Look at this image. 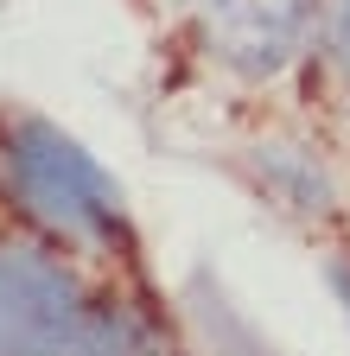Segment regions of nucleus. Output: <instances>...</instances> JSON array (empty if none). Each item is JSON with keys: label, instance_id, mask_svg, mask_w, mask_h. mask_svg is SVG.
Returning <instances> with one entry per match:
<instances>
[{"label": "nucleus", "instance_id": "f257e3e1", "mask_svg": "<svg viewBox=\"0 0 350 356\" xmlns=\"http://www.w3.org/2000/svg\"><path fill=\"white\" fill-rule=\"evenodd\" d=\"M70 337V305L58 280L32 261H0V356H58Z\"/></svg>", "mask_w": 350, "mask_h": 356}]
</instances>
